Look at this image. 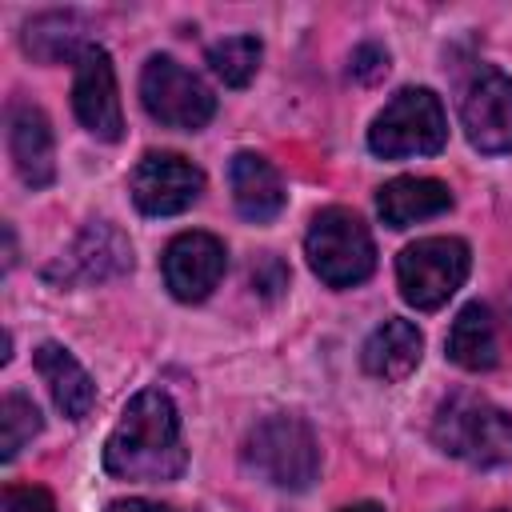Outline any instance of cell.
<instances>
[{
  "mask_svg": "<svg viewBox=\"0 0 512 512\" xmlns=\"http://www.w3.org/2000/svg\"><path fill=\"white\" fill-rule=\"evenodd\" d=\"M132 204L144 216H176L192 208L204 192V172L180 152H148L128 176Z\"/></svg>",
  "mask_w": 512,
  "mask_h": 512,
  "instance_id": "cell-8",
  "label": "cell"
},
{
  "mask_svg": "<svg viewBox=\"0 0 512 512\" xmlns=\"http://www.w3.org/2000/svg\"><path fill=\"white\" fill-rule=\"evenodd\" d=\"M124 272H132V244L108 220H92L76 236V244L48 268V276L68 280V284H100V280H116Z\"/></svg>",
  "mask_w": 512,
  "mask_h": 512,
  "instance_id": "cell-12",
  "label": "cell"
},
{
  "mask_svg": "<svg viewBox=\"0 0 512 512\" xmlns=\"http://www.w3.org/2000/svg\"><path fill=\"white\" fill-rule=\"evenodd\" d=\"M452 208V192L432 176H396L376 192V212L388 228H408Z\"/></svg>",
  "mask_w": 512,
  "mask_h": 512,
  "instance_id": "cell-14",
  "label": "cell"
},
{
  "mask_svg": "<svg viewBox=\"0 0 512 512\" xmlns=\"http://www.w3.org/2000/svg\"><path fill=\"white\" fill-rule=\"evenodd\" d=\"M432 440L472 468L512 464V416L484 396L452 392L432 420Z\"/></svg>",
  "mask_w": 512,
  "mask_h": 512,
  "instance_id": "cell-2",
  "label": "cell"
},
{
  "mask_svg": "<svg viewBox=\"0 0 512 512\" xmlns=\"http://www.w3.org/2000/svg\"><path fill=\"white\" fill-rule=\"evenodd\" d=\"M72 108L76 120L96 136V140H120L124 136V116H120V92H116V68L112 56L92 44L76 60V80H72Z\"/></svg>",
  "mask_w": 512,
  "mask_h": 512,
  "instance_id": "cell-11",
  "label": "cell"
},
{
  "mask_svg": "<svg viewBox=\"0 0 512 512\" xmlns=\"http://www.w3.org/2000/svg\"><path fill=\"white\" fill-rule=\"evenodd\" d=\"M228 184H232V204L244 220H272L280 208H284V184H280V172L256 156V152H236L232 164H228Z\"/></svg>",
  "mask_w": 512,
  "mask_h": 512,
  "instance_id": "cell-15",
  "label": "cell"
},
{
  "mask_svg": "<svg viewBox=\"0 0 512 512\" xmlns=\"http://www.w3.org/2000/svg\"><path fill=\"white\" fill-rule=\"evenodd\" d=\"M244 464L276 488H308L320 476V444L300 416H268L244 440Z\"/></svg>",
  "mask_w": 512,
  "mask_h": 512,
  "instance_id": "cell-4",
  "label": "cell"
},
{
  "mask_svg": "<svg viewBox=\"0 0 512 512\" xmlns=\"http://www.w3.org/2000/svg\"><path fill=\"white\" fill-rule=\"evenodd\" d=\"M420 352H424V336L412 320H384L368 340H364V352H360V364L368 376L392 384V380H404L416 364H420Z\"/></svg>",
  "mask_w": 512,
  "mask_h": 512,
  "instance_id": "cell-16",
  "label": "cell"
},
{
  "mask_svg": "<svg viewBox=\"0 0 512 512\" xmlns=\"http://www.w3.org/2000/svg\"><path fill=\"white\" fill-rule=\"evenodd\" d=\"M252 284H256L264 296H276V292L288 284V272H284V264L268 252V256H260V264H252Z\"/></svg>",
  "mask_w": 512,
  "mask_h": 512,
  "instance_id": "cell-24",
  "label": "cell"
},
{
  "mask_svg": "<svg viewBox=\"0 0 512 512\" xmlns=\"http://www.w3.org/2000/svg\"><path fill=\"white\" fill-rule=\"evenodd\" d=\"M8 152L28 188H44L56 180V148H52V128L48 116L36 104L16 100L8 108Z\"/></svg>",
  "mask_w": 512,
  "mask_h": 512,
  "instance_id": "cell-13",
  "label": "cell"
},
{
  "mask_svg": "<svg viewBox=\"0 0 512 512\" xmlns=\"http://www.w3.org/2000/svg\"><path fill=\"white\" fill-rule=\"evenodd\" d=\"M32 360H36V372L44 376V384L52 392V404L68 420H84L92 412V404H96V384L84 372V364L60 344H40Z\"/></svg>",
  "mask_w": 512,
  "mask_h": 512,
  "instance_id": "cell-17",
  "label": "cell"
},
{
  "mask_svg": "<svg viewBox=\"0 0 512 512\" xmlns=\"http://www.w3.org/2000/svg\"><path fill=\"white\" fill-rule=\"evenodd\" d=\"M4 512H56L52 496L44 488H8L4 492Z\"/></svg>",
  "mask_w": 512,
  "mask_h": 512,
  "instance_id": "cell-23",
  "label": "cell"
},
{
  "mask_svg": "<svg viewBox=\"0 0 512 512\" xmlns=\"http://www.w3.org/2000/svg\"><path fill=\"white\" fill-rule=\"evenodd\" d=\"M340 512H384V508L372 504V500H360V504H348V508H340Z\"/></svg>",
  "mask_w": 512,
  "mask_h": 512,
  "instance_id": "cell-26",
  "label": "cell"
},
{
  "mask_svg": "<svg viewBox=\"0 0 512 512\" xmlns=\"http://www.w3.org/2000/svg\"><path fill=\"white\" fill-rule=\"evenodd\" d=\"M36 432H40V412H36V404H32L28 396H20V392H8V396L0 400V456L12 460Z\"/></svg>",
  "mask_w": 512,
  "mask_h": 512,
  "instance_id": "cell-21",
  "label": "cell"
},
{
  "mask_svg": "<svg viewBox=\"0 0 512 512\" xmlns=\"http://www.w3.org/2000/svg\"><path fill=\"white\" fill-rule=\"evenodd\" d=\"M188 464L180 412L160 388H144L128 400L120 424L104 444V468L116 480H176Z\"/></svg>",
  "mask_w": 512,
  "mask_h": 512,
  "instance_id": "cell-1",
  "label": "cell"
},
{
  "mask_svg": "<svg viewBox=\"0 0 512 512\" xmlns=\"http://www.w3.org/2000/svg\"><path fill=\"white\" fill-rule=\"evenodd\" d=\"M468 268L472 252L460 236H424L396 256V284L412 308L432 312L456 296V288L468 280Z\"/></svg>",
  "mask_w": 512,
  "mask_h": 512,
  "instance_id": "cell-6",
  "label": "cell"
},
{
  "mask_svg": "<svg viewBox=\"0 0 512 512\" xmlns=\"http://www.w3.org/2000/svg\"><path fill=\"white\" fill-rule=\"evenodd\" d=\"M448 140V116L432 88H400L368 128V148L384 160L432 156Z\"/></svg>",
  "mask_w": 512,
  "mask_h": 512,
  "instance_id": "cell-3",
  "label": "cell"
},
{
  "mask_svg": "<svg viewBox=\"0 0 512 512\" xmlns=\"http://www.w3.org/2000/svg\"><path fill=\"white\" fill-rule=\"evenodd\" d=\"M384 72H388V52H384L380 44H360V48L352 52V76H356V80L372 84V80H380Z\"/></svg>",
  "mask_w": 512,
  "mask_h": 512,
  "instance_id": "cell-22",
  "label": "cell"
},
{
  "mask_svg": "<svg viewBox=\"0 0 512 512\" xmlns=\"http://www.w3.org/2000/svg\"><path fill=\"white\" fill-rule=\"evenodd\" d=\"M260 56H264V48H260L256 36H228V40H216V44L208 48V68H212L228 88H244V84L256 76Z\"/></svg>",
  "mask_w": 512,
  "mask_h": 512,
  "instance_id": "cell-20",
  "label": "cell"
},
{
  "mask_svg": "<svg viewBox=\"0 0 512 512\" xmlns=\"http://www.w3.org/2000/svg\"><path fill=\"white\" fill-rule=\"evenodd\" d=\"M24 52L40 64H60V60H80L92 40H88V24L76 12H44L32 16L24 24Z\"/></svg>",
  "mask_w": 512,
  "mask_h": 512,
  "instance_id": "cell-18",
  "label": "cell"
},
{
  "mask_svg": "<svg viewBox=\"0 0 512 512\" xmlns=\"http://www.w3.org/2000/svg\"><path fill=\"white\" fill-rule=\"evenodd\" d=\"M460 120L476 152H512V76H504L500 68H480L464 88Z\"/></svg>",
  "mask_w": 512,
  "mask_h": 512,
  "instance_id": "cell-9",
  "label": "cell"
},
{
  "mask_svg": "<svg viewBox=\"0 0 512 512\" xmlns=\"http://www.w3.org/2000/svg\"><path fill=\"white\" fill-rule=\"evenodd\" d=\"M448 360L464 372H484L496 364V324L484 304H464L448 328Z\"/></svg>",
  "mask_w": 512,
  "mask_h": 512,
  "instance_id": "cell-19",
  "label": "cell"
},
{
  "mask_svg": "<svg viewBox=\"0 0 512 512\" xmlns=\"http://www.w3.org/2000/svg\"><path fill=\"white\" fill-rule=\"evenodd\" d=\"M108 512H172V508L152 504V500H116V504H108Z\"/></svg>",
  "mask_w": 512,
  "mask_h": 512,
  "instance_id": "cell-25",
  "label": "cell"
},
{
  "mask_svg": "<svg viewBox=\"0 0 512 512\" xmlns=\"http://www.w3.org/2000/svg\"><path fill=\"white\" fill-rule=\"evenodd\" d=\"M160 268H164V284L176 300L200 304L220 284V276L228 268V252L212 232H180L168 240Z\"/></svg>",
  "mask_w": 512,
  "mask_h": 512,
  "instance_id": "cell-10",
  "label": "cell"
},
{
  "mask_svg": "<svg viewBox=\"0 0 512 512\" xmlns=\"http://www.w3.org/2000/svg\"><path fill=\"white\" fill-rule=\"evenodd\" d=\"M496 512H512V508H496Z\"/></svg>",
  "mask_w": 512,
  "mask_h": 512,
  "instance_id": "cell-27",
  "label": "cell"
},
{
  "mask_svg": "<svg viewBox=\"0 0 512 512\" xmlns=\"http://www.w3.org/2000/svg\"><path fill=\"white\" fill-rule=\"evenodd\" d=\"M140 104L164 128L200 132L216 116V96L172 56H152L140 72Z\"/></svg>",
  "mask_w": 512,
  "mask_h": 512,
  "instance_id": "cell-7",
  "label": "cell"
},
{
  "mask_svg": "<svg viewBox=\"0 0 512 512\" xmlns=\"http://www.w3.org/2000/svg\"><path fill=\"white\" fill-rule=\"evenodd\" d=\"M304 252H308L312 272L328 288H352L368 280L376 268V244L368 236V224L348 208L316 212L304 236Z\"/></svg>",
  "mask_w": 512,
  "mask_h": 512,
  "instance_id": "cell-5",
  "label": "cell"
}]
</instances>
